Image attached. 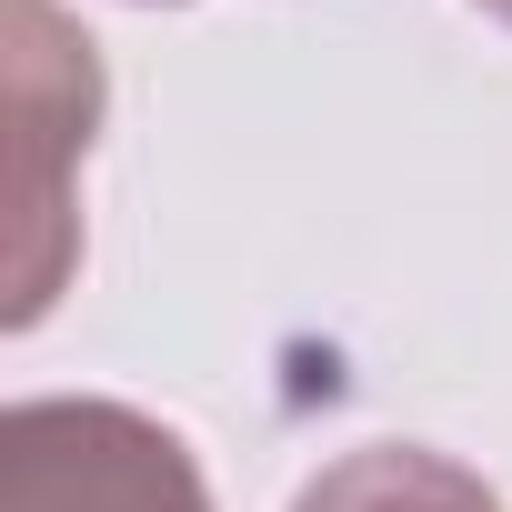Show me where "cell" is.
<instances>
[{
    "label": "cell",
    "instance_id": "obj_1",
    "mask_svg": "<svg viewBox=\"0 0 512 512\" xmlns=\"http://www.w3.org/2000/svg\"><path fill=\"white\" fill-rule=\"evenodd\" d=\"M0 41H11V332H31L81 262L71 171L101 131V61L51 0H0Z\"/></svg>",
    "mask_w": 512,
    "mask_h": 512
},
{
    "label": "cell",
    "instance_id": "obj_5",
    "mask_svg": "<svg viewBox=\"0 0 512 512\" xmlns=\"http://www.w3.org/2000/svg\"><path fill=\"white\" fill-rule=\"evenodd\" d=\"M161 11H171V0H161Z\"/></svg>",
    "mask_w": 512,
    "mask_h": 512
},
{
    "label": "cell",
    "instance_id": "obj_2",
    "mask_svg": "<svg viewBox=\"0 0 512 512\" xmlns=\"http://www.w3.org/2000/svg\"><path fill=\"white\" fill-rule=\"evenodd\" d=\"M0 512H211L191 442L101 392H31L0 412Z\"/></svg>",
    "mask_w": 512,
    "mask_h": 512
},
{
    "label": "cell",
    "instance_id": "obj_3",
    "mask_svg": "<svg viewBox=\"0 0 512 512\" xmlns=\"http://www.w3.org/2000/svg\"><path fill=\"white\" fill-rule=\"evenodd\" d=\"M292 512H502V492L432 442H362V452L322 462L292 492Z\"/></svg>",
    "mask_w": 512,
    "mask_h": 512
},
{
    "label": "cell",
    "instance_id": "obj_4",
    "mask_svg": "<svg viewBox=\"0 0 512 512\" xmlns=\"http://www.w3.org/2000/svg\"><path fill=\"white\" fill-rule=\"evenodd\" d=\"M472 11H492V21H502V31H512V0H472Z\"/></svg>",
    "mask_w": 512,
    "mask_h": 512
}]
</instances>
